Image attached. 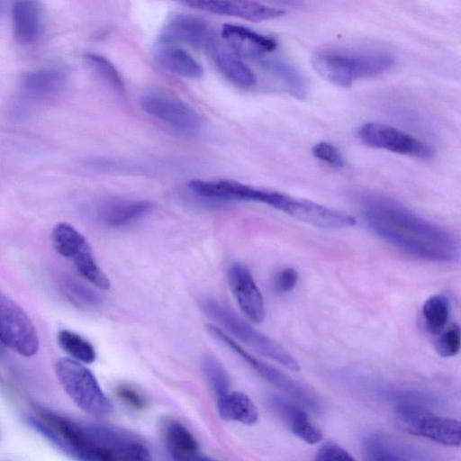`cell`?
Listing matches in <instances>:
<instances>
[{
  "mask_svg": "<svg viewBox=\"0 0 461 461\" xmlns=\"http://www.w3.org/2000/svg\"><path fill=\"white\" fill-rule=\"evenodd\" d=\"M360 209L374 233L411 256L443 263L458 258L459 245L450 231L391 198L366 194Z\"/></svg>",
  "mask_w": 461,
  "mask_h": 461,
  "instance_id": "1",
  "label": "cell"
},
{
  "mask_svg": "<svg viewBox=\"0 0 461 461\" xmlns=\"http://www.w3.org/2000/svg\"><path fill=\"white\" fill-rule=\"evenodd\" d=\"M393 63L390 54L381 51H321L312 59L314 70L328 82L340 87H349L357 80L379 76L389 70Z\"/></svg>",
  "mask_w": 461,
  "mask_h": 461,
  "instance_id": "2",
  "label": "cell"
},
{
  "mask_svg": "<svg viewBox=\"0 0 461 461\" xmlns=\"http://www.w3.org/2000/svg\"><path fill=\"white\" fill-rule=\"evenodd\" d=\"M200 304L209 317L241 342L292 371L300 369L296 359L279 343L255 329L217 300L203 298Z\"/></svg>",
  "mask_w": 461,
  "mask_h": 461,
  "instance_id": "3",
  "label": "cell"
},
{
  "mask_svg": "<svg viewBox=\"0 0 461 461\" xmlns=\"http://www.w3.org/2000/svg\"><path fill=\"white\" fill-rule=\"evenodd\" d=\"M55 374L65 393L85 412L101 417L113 411V404L95 376L81 362L60 357Z\"/></svg>",
  "mask_w": 461,
  "mask_h": 461,
  "instance_id": "4",
  "label": "cell"
},
{
  "mask_svg": "<svg viewBox=\"0 0 461 461\" xmlns=\"http://www.w3.org/2000/svg\"><path fill=\"white\" fill-rule=\"evenodd\" d=\"M208 333L217 341L223 344L230 350L234 352L249 365L263 379L296 400L303 406L315 412L321 411V404L317 395L305 385L287 376L285 374L272 366L271 365L255 357L247 352L230 336L224 333L218 327L209 324L206 326Z\"/></svg>",
  "mask_w": 461,
  "mask_h": 461,
  "instance_id": "5",
  "label": "cell"
},
{
  "mask_svg": "<svg viewBox=\"0 0 461 461\" xmlns=\"http://www.w3.org/2000/svg\"><path fill=\"white\" fill-rule=\"evenodd\" d=\"M396 419L400 426L411 434L445 446H460L461 427L455 419L435 415L417 404L398 405Z\"/></svg>",
  "mask_w": 461,
  "mask_h": 461,
  "instance_id": "6",
  "label": "cell"
},
{
  "mask_svg": "<svg viewBox=\"0 0 461 461\" xmlns=\"http://www.w3.org/2000/svg\"><path fill=\"white\" fill-rule=\"evenodd\" d=\"M51 240L57 252L71 259L81 276L100 289L110 287V280L96 263L86 240L72 225L56 224Z\"/></svg>",
  "mask_w": 461,
  "mask_h": 461,
  "instance_id": "7",
  "label": "cell"
},
{
  "mask_svg": "<svg viewBox=\"0 0 461 461\" xmlns=\"http://www.w3.org/2000/svg\"><path fill=\"white\" fill-rule=\"evenodd\" d=\"M0 341L23 357L38 352L39 336L27 313L9 297L0 294Z\"/></svg>",
  "mask_w": 461,
  "mask_h": 461,
  "instance_id": "8",
  "label": "cell"
},
{
  "mask_svg": "<svg viewBox=\"0 0 461 461\" xmlns=\"http://www.w3.org/2000/svg\"><path fill=\"white\" fill-rule=\"evenodd\" d=\"M357 139L366 146L418 158H429L433 148L423 140L397 128L379 122H366L358 127Z\"/></svg>",
  "mask_w": 461,
  "mask_h": 461,
  "instance_id": "9",
  "label": "cell"
},
{
  "mask_svg": "<svg viewBox=\"0 0 461 461\" xmlns=\"http://www.w3.org/2000/svg\"><path fill=\"white\" fill-rule=\"evenodd\" d=\"M145 113L184 135L197 134L202 127L199 115L181 100L159 93H149L140 99Z\"/></svg>",
  "mask_w": 461,
  "mask_h": 461,
  "instance_id": "10",
  "label": "cell"
},
{
  "mask_svg": "<svg viewBox=\"0 0 461 461\" xmlns=\"http://www.w3.org/2000/svg\"><path fill=\"white\" fill-rule=\"evenodd\" d=\"M188 187L196 195L215 200L252 201L274 208L278 193L253 187L232 180H200L189 182Z\"/></svg>",
  "mask_w": 461,
  "mask_h": 461,
  "instance_id": "11",
  "label": "cell"
},
{
  "mask_svg": "<svg viewBox=\"0 0 461 461\" xmlns=\"http://www.w3.org/2000/svg\"><path fill=\"white\" fill-rule=\"evenodd\" d=\"M228 284L242 312L251 321L260 323L266 316L264 299L249 269L240 262L228 270Z\"/></svg>",
  "mask_w": 461,
  "mask_h": 461,
  "instance_id": "12",
  "label": "cell"
},
{
  "mask_svg": "<svg viewBox=\"0 0 461 461\" xmlns=\"http://www.w3.org/2000/svg\"><path fill=\"white\" fill-rule=\"evenodd\" d=\"M181 3L212 14L237 17L251 22L279 18L285 14L281 8L268 6L256 0H178Z\"/></svg>",
  "mask_w": 461,
  "mask_h": 461,
  "instance_id": "13",
  "label": "cell"
},
{
  "mask_svg": "<svg viewBox=\"0 0 461 461\" xmlns=\"http://www.w3.org/2000/svg\"><path fill=\"white\" fill-rule=\"evenodd\" d=\"M283 212L297 220L321 228L341 229L356 224V219L349 214L308 199L291 195H288Z\"/></svg>",
  "mask_w": 461,
  "mask_h": 461,
  "instance_id": "14",
  "label": "cell"
},
{
  "mask_svg": "<svg viewBox=\"0 0 461 461\" xmlns=\"http://www.w3.org/2000/svg\"><path fill=\"white\" fill-rule=\"evenodd\" d=\"M67 80L68 72L63 67L49 66L35 68L22 77L20 94L26 101H46L59 94Z\"/></svg>",
  "mask_w": 461,
  "mask_h": 461,
  "instance_id": "15",
  "label": "cell"
},
{
  "mask_svg": "<svg viewBox=\"0 0 461 461\" xmlns=\"http://www.w3.org/2000/svg\"><path fill=\"white\" fill-rule=\"evenodd\" d=\"M217 35L206 21L185 14L172 17L164 26L161 42L184 43L199 49H206Z\"/></svg>",
  "mask_w": 461,
  "mask_h": 461,
  "instance_id": "16",
  "label": "cell"
},
{
  "mask_svg": "<svg viewBox=\"0 0 461 461\" xmlns=\"http://www.w3.org/2000/svg\"><path fill=\"white\" fill-rule=\"evenodd\" d=\"M205 50L220 73L231 84L240 88H250L256 84L253 71L222 39L216 36Z\"/></svg>",
  "mask_w": 461,
  "mask_h": 461,
  "instance_id": "17",
  "label": "cell"
},
{
  "mask_svg": "<svg viewBox=\"0 0 461 461\" xmlns=\"http://www.w3.org/2000/svg\"><path fill=\"white\" fill-rule=\"evenodd\" d=\"M221 34V39L240 57L259 59L273 51L277 45L272 37L236 24H224Z\"/></svg>",
  "mask_w": 461,
  "mask_h": 461,
  "instance_id": "18",
  "label": "cell"
},
{
  "mask_svg": "<svg viewBox=\"0 0 461 461\" xmlns=\"http://www.w3.org/2000/svg\"><path fill=\"white\" fill-rule=\"evenodd\" d=\"M12 23L16 41L30 45L42 32V12L37 0H15L12 6Z\"/></svg>",
  "mask_w": 461,
  "mask_h": 461,
  "instance_id": "19",
  "label": "cell"
},
{
  "mask_svg": "<svg viewBox=\"0 0 461 461\" xmlns=\"http://www.w3.org/2000/svg\"><path fill=\"white\" fill-rule=\"evenodd\" d=\"M269 407L289 426L296 437L308 444H316L322 439L321 430L313 425L307 413L286 399L271 395Z\"/></svg>",
  "mask_w": 461,
  "mask_h": 461,
  "instance_id": "20",
  "label": "cell"
},
{
  "mask_svg": "<svg viewBox=\"0 0 461 461\" xmlns=\"http://www.w3.org/2000/svg\"><path fill=\"white\" fill-rule=\"evenodd\" d=\"M153 204L146 200H109L98 207V217L106 226L120 228L130 225L145 217Z\"/></svg>",
  "mask_w": 461,
  "mask_h": 461,
  "instance_id": "21",
  "label": "cell"
},
{
  "mask_svg": "<svg viewBox=\"0 0 461 461\" xmlns=\"http://www.w3.org/2000/svg\"><path fill=\"white\" fill-rule=\"evenodd\" d=\"M153 57L160 68L176 76L194 79L203 74L202 66L187 51L173 43L160 41Z\"/></svg>",
  "mask_w": 461,
  "mask_h": 461,
  "instance_id": "22",
  "label": "cell"
},
{
  "mask_svg": "<svg viewBox=\"0 0 461 461\" xmlns=\"http://www.w3.org/2000/svg\"><path fill=\"white\" fill-rule=\"evenodd\" d=\"M163 437L170 456L178 461L207 459L191 431L177 420H168L163 428Z\"/></svg>",
  "mask_w": 461,
  "mask_h": 461,
  "instance_id": "23",
  "label": "cell"
},
{
  "mask_svg": "<svg viewBox=\"0 0 461 461\" xmlns=\"http://www.w3.org/2000/svg\"><path fill=\"white\" fill-rule=\"evenodd\" d=\"M362 451L366 460H416L423 459L421 454L380 433H373L363 439Z\"/></svg>",
  "mask_w": 461,
  "mask_h": 461,
  "instance_id": "24",
  "label": "cell"
},
{
  "mask_svg": "<svg viewBox=\"0 0 461 461\" xmlns=\"http://www.w3.org/2000/svg\"><path fill=\"white\" fill-rule=\"evenodd\" d=\"M259 65L273 75L285 89L298 99H303L308 93V84L304 76L289 62L277 58H261Z\"/></svg>",
  "mask_w": 461,
  "mask_h": 461,
  "instance_id": "25",
  "label": "cell"
},
{
  "mask_svg": "<svg viewBox=\"0 0 461 461\" xmlns=\"http://www.w3.org/2000/svg\"><path fill=\"white\" fill-rule=\"evenodd\" d=\"M217 408L220 417L224 420L253 425L258 420L257 406L241 392H229L217 399Z\"/></svg>",
  "mask_w": 461,
  "mask_h": 461,
  "instance_id": "26",
  "label": "cell"
},
{
  "mask_svg": "<svg viewBox=\"0 0 461 461\" xmlns=\"http://www.w3.org/2000/svg\"><path fill=\"white\" fill-rule=\"evenodd\" d=\"M450 312L448 298L444 294H434L422 306V317L427 330L438 335L445 329Z\"/></svg>",
  "mask_w": 461,
  "mask_h": 461,
  "instance_id": "27",
  "label": "cell"
},
{
  "mask_svg": "<svg viewBox=\"0 0 461 461\" xmlns=\"http://www.w3.org/2000/svg\"><path fill=\"white\" fill-rule=\"evenodd\" d=\"M58 342L60 348L77 361L91 364L95 360L96 355L93 345L74 331L60 330L58 334Z\"/></svg>",
  "mask_w": 461,
  "mask_h": 461,
  "instance_id": "28",
  "label": "cell"
},
{
  "mask_svg": "<svg viewBox=\"0 0 461 461\" xmlns=\"http://www.w3.org/2000/svg\"><path fill=\"white\" fill-rule=\"evenodd\" d=\"M201 369L216 399L229 393L230 378L221 362L210 354L201 359Z\"/></svg>",
  "mask_w": 461,
  "mask_h": 461,
  "instance_id": "29",
  "label": "cell"
},
{
  "mask_svg": "<svg viewBox=\"0 0 461 461\" xmlns=\"http://www.w3.org/2000/svg\"><path fill=\"white\" fill-rule=\"evenodd\" d=\"M85 59L114 89L118 91L124 89V85L119 72L109 59L96 53H86Z\"/></svg>",
  "mask_w": 461,
  "mask_h": 461,
  "instance_id": "30",
  "label": "cell"
},
{
  "mask_svg": "<svg viewBox=\"0 0 461 461\" xmlns=\"http://www.w3.org/2000/svg\"><path fill=\"white\" fill-rule=\"evenodd\" d=\"M64 287L68 296L77 303L86 306H100L103 297L95 290L73 279H67Z\"/></svg>",
  "mask_w": 461,
  "mask_h": 461,
  "instance_id": "31",
  "label": "cell"
},
{
  "mask_svg": "<svg viewBox=\"0 0 461 461\" xmlns=\"http://www.w3.org/2000/svg\"><path fill=\"white\" fill-rule=\"evenodd\" d=\"M435 343L438 354L443 357H451L460 349V327L453 323L440 331Z\"/></svg>",
  "mask_w": 461,
  "mask_h": 461,
  "instance_id": "32",
  "label": "cell"
},
{
  "mask_svg": "<svg viewBox=\"0 0 461 461\" xmlns=\"http://www.w3.org/2000/svg\"><path fill=\"white\" fill-rule=\"evenodd\" d=\"M313 156L334 168H341L344 159L339 149L330 142L320 141L312 147Z\"/></svg>",
  "mask_w": 461,
  "mask_h": 461,
  "instance_id": "33",
  "label": "cell"
},
{
  "mask_svg": "<svg viewBox=\"0 0 461 461\" xmlns=\"http://www.w3.org/2000/svg\"><path fill=\"white\" fill-rule=\"evenodd\" d=\"M315 460L318 461H330V460H348L352 461L355 458L342 447L334 442H325L317 450L315 454Z\"/></svg>",
  "mask_w": 461,
  "mask_h": 461,
  "instance_id": "34",
  "label": "cell"
},
{
  "mask_svg": "<svg viewBox=\"0 0 461 461\" xmlns=\"http://www.w3.org/2000/svg\"><path fill=\"white\" fill-rule=\"evenodd\" d=\"M117 397L129 407L142 410L146 406L145 398L134 388L122 384L115 390Z\"/></svg>",
  "mask_w": 461,
  "mask_h": 461,
  "instance_id": "35",
  "label": "cell"
},
{
  "mask_svg": "<svg viewBox=\"0 0 461 461\" xmlns=\"http://www.w3.org/2000/svg\"><path fill=\"white\" fill-rule=\"evenodd\" d=\"M297 281V271L293 267H285L275 276L274 287L279 293H288L294 288Z\"/></svg>",
  "mask_w": 461,
  "mask_h": 461,
  "instance_id": "36",
  "label": "cell"
},
{
  "mask_svg": "<svg viewBox=\"0 0 461 461\" xmlns=\"http://www.w3.org/2000/svg\"><path fill=\"white\" fill-rule=\"evenodd\" d=\"M264 2H267L273 5H276L277 6H284V7H301L303 5V0H261Z\"/></svg>",
  "mask_w": 461,
  "mask_h": 461,
  "instance_id": "37",
  "label": "cell"
},
{
  "mask_svg": "<svg viewBox=\"0 0 461 461\" xmlns=\"http://www.w3.org/2000/svg\"><path fill=\"white\" fill-rule=\"evenodd\" d=\"M5 0H0V15L2 14L5 9Z\"/></svg>",
  "mask_w": 461,
  "mask_h": 461,
  "instance_id": "38",
  "label": "cell"
}]
</instances>
